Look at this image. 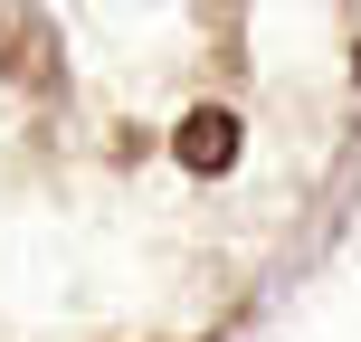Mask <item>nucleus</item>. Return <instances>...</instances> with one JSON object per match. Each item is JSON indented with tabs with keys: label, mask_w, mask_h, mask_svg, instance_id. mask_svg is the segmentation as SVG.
<instances>
[{
	"label": "nucleus",
	"mask_w": 361,
	"mask_h": 342,
	"mask_svg": "<svg viewBox=\"0 0 361 342\" xmlns=\"http://www.w3.org/2000/svg\"><path fill=\"white\" fill-rule=\"evenodd\" d=\"M171 152H180V162H190V171H228V152H238V124H228V114H219V105H200L190 124L171 133Z\"/></svg>",
	"instance_id": "1"
}]
</instances>
